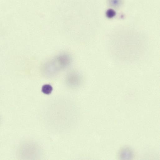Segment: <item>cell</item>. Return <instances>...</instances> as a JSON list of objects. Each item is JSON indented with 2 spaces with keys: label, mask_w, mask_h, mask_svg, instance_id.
Listing matches in <instances>:
<instances>
[{
  "label": "cell",
  "mask_w": 160,
  "mask_h": 160,
  "mask_svg": "<svg viewBox=\"0 0 160 160\" xmlns=\"http://www.w3.org/2000/svg\"><path fill=\"white\" fill-rule=\"evenodd\" d=\"M120 155L121 159H130L133 157V153L130 148H126L120 151Z\"/></svg>",
  "instance_id": "obj_3"
},
{
  "label": "cell",
  "mask_w": 160,
  "mask_h": 160,
  "mask_svg": "<svg viewBox=\"0 0 160 160\" xmlns=\"http://www.w3.org/2000/svg\"><path fill=\"white\" fill-rule=\"evenodd\" d=\"M53 90L52 86L49 84H45L43 86L41 91L44 93L49 95L50 94Z\"/></svg>",
  "instance_id": "obj_4"
},
{
  "label": "cell",
  "mask_w": 160,
  "mask_h": 160,
  "mask_svg": "<svg viewBox=\"0 0 160 160\" xmlns=\"http://www.w3.org/2000/svg\"><path fill=\"white\" fill-rule=\"evenodd\" d=\"M106 15L108 17L111 18L113 17L115 15V12L114 10L110 9L107 11L106 12Z\"/></svg>",
  "instance_id": "obj_5"
},
{
  "label": "cell",
  "mask_w": 160,
  "mask_h": 160,
  "mask_svg": "<svg viewBox=\"0 0 160 160\" xmlns=\"http://www.w3.org/2000/svg\"><path fill=\"white\" fill-rule=\"evenodd\" d=\"M70 58L67 54H61L46 63L44 66V73L48 76H53L67 67L70 62Z\"/></svg>",
  "instance_id": "obj_1"
},
{
  "label": "cell",
  "mask_w": 160,
  "mask_h": 160,
  "mask_svg": "<svg viewBox=\"0 0 160 160\" xmlns=\"http://www.w3.org/2000/svg\"><path fill=\"white\" fill-rule=\"evenodd\" d=\"M80 77L78 75L75 74H71L68 75L67 77V83L68 85H77L80 82Z\"/></svg>",
  "instance_id": "obj_2"
}]
</instances>
